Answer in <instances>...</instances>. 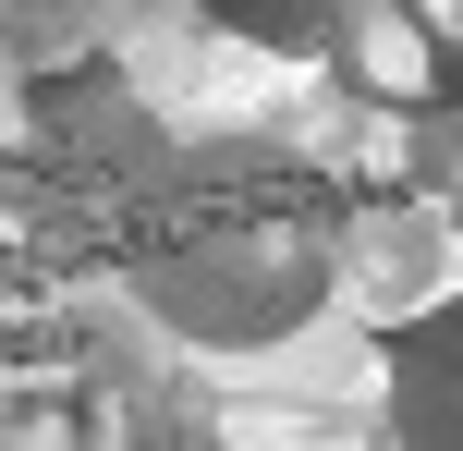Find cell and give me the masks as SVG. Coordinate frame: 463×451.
<instances>
[{
	"mask_svg": "<svg viewBox=\"0 0 463 451\" xmlns=\"http://www.w3.org/2000/svg\"><path fill=\"white\" fill-rule=\"evenodd\" d=\"M342 220L354 195H329V171H305L293 146H184L146 220L122 232V257H135L146 317L256 354L342 293Z\"/></svg>",
	"mask_w": 463,
	"mask_h": 451,
	"instance_id": "cell-1",
	"label": "cell"
},
{
	"mask_svg": "<svg viewBox=\"0 0 463 451\" xmlns=\"http://www.w3.org/2000/svg\"><path fill=\"white\" fill-rule=\"evenodd\" d=\"M171 122L146 110L122 73H98V61H73V73H37L24 86V171L37 183H61V195H86V208H122V232L146 220V195L171 183Z\"/></svg>",
	"mask_w": 463,
	"mask_h": 451,
	"instance_id": "cell-2",
	"label": "cell"
},
{
	"mask_svg": "<svg viewBox=\"0 0 463 451\" xmlns=\"http://www.w3.org/2000/svg\"><path fill=\"white\" fill-rule=\"evenodd\" d=\"M329 86L391 122L463 110V0H329Z\"/></svg>",
	"mask_w": 463,
	"mask_h": 451,
	"instance_id": "cell-3",
	"label": "cell"
},
{
	"mask_svg": "<svg viewBox=\"0 0 463 451\" xmlns=\"http://www.w3.org/2000/svg\"><path fill=\"white\" fill-rule=\"evenodd\" d=\"M378 379H391V439L402 451H463V293L391 317Z\"/></svg>",
	"mask_w": 463,
	"mask_h": 451,
	"instance_id": "cell-4",
	"label": "cell"
},
{
	"mask_svg": "<svg viewBox=\"0 0 463 451\" xmlns=\"http://www.w3.org/2000/svg\"><path fill=\"white\" fill-rule=\"evenodd\" d=\"M439 232H451V220L427 208V195H354V220H342V281L415 305V293H439Z\"/></svg>",
	"mask_w": 463,
	"mask_h": 451,
	"instance_id": "cell-5",
	"label": "cell"
},
{
	"mask_svg": "<svg viewBox=\"0 0 463 451\" xmlns=\"http://www.w3.org/2000/svg\"><path fill=\"white\" fill-rule=\"evenodd\" d=\"M208 24H232L244 49H293V61H317L329 49V0H195Z\"/></svg>",
	"mask_w": 463,
	"mask_h": 451,
	"instance_id": "cell-6",
	"label": "cell"
},
{
	"mask_svg": "<svg viewBox=\"0 0 463 451\" xmlns=\"http://www.w3.org/2000/svg\"><path fill=\"white\" fill-rule=\"evenodd\" d=\"M415 195L463 232V110H427L415 122Z\"/></svg>",
	"mask_w": 463,
	"mask_h": 451,
	"instance_id": "cell-7",
	"label": "cell"
}]
</instances>
